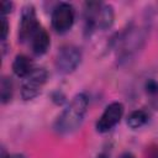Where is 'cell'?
<instances>
[{
  "mask_svg": "<svg viewBox=\"0 0 158 158\" xmlns=\"http://www.w3.org/2000/svg\"><path fill=\"white\" fill-rule=\"evenodd\" d=\"M81 60V51L73 44L63 46L56 57V67L58 72L69 74L77 69Z\"/></svg>",
  "mask_w": 158,
  "mask_h": 158,
  "instance_id": "277c9868",
  "label": "cell"
},
{
  "mask_svg": "<svg viewBox=\"0 0 158 158\" xmlns=\"http://www.w3.org/2000/svg\"><path fill=\"white\" fill-rule=\"evenodd\" d=\"M144 42V32L141 27H130L127 28L123 35L120 38V47H118V52H120V58L127 59L130 56H132L137 49L141 48V46Z\"/></svg>",
  "mask_w": 158,
  "mask_h": 158,
  "instance_id": "3957f363",
  "label": "cell"
},
{
  "mask_svg": "<svg viewBox=\"0 0 158 158\" xmlns=\"http://www.w3.org/2000/svg\"><path fill=\"white\" fill-rule=\"evenodd\" d=\"M148 114L144 110H135L132 111L127 117V125L132 130H137L147 123L148 121Z\"/></svg>",
  "mask_w": 158,
  "mask_h": 158,
  "instance_id": "8fae6325",
  "label": "cell"
},
{
  "mask_svg": "<svg viewBox=\"0 0 158 158\" xmlns=\"http://www.w3.org/2000/svg\"><path fill=\"white\" fill-rule=\"evenodd\" d=\"M12 70L14 73L20 77V78H26L28 77L33 70V62L31 60V58H28L25 54H19L15 57L14 62H12Z\"/></svg>",
  "mask_w": 158,
  "mask_h": 158,
  "instance_id": "30bf717a",
  "label": "cell"
},
{
  "mask_svg": "<svg viewBox=\"0 0 158 158\" xmlns=\"http://www.w3.org/2000/svg\"><path fill=\"white\" fill-rule=\"evenodd\" d=\"M151 158H158V149H156L154 153L151 154Z\"/></svg>",
  "mask_w": 158,
  "mask_h": 158,
  "instance_id": "ac0fdd59",
  "label": "cell"
},
{
  "mask_svg": "<svg viewBox=\"0 0 158 158\" xmlns=\"http://www.w3.org/2000/svg\"><path fill=\"white\" fill-rule=\"evenodd\" d=\"M146 89H147V93L152 96H158V83L154 81V80H149L146 85Z\"/></svg>",
  "mask_w": 158,
  "mask_h": 158,
  "instance_id": "4fadbf2b",
  "label": "cell"
},
{
  "mask_svg": "<svg viewBox=\"0 0 158 158\" xmlns=\"http://www.w3.org/2000/svg\"><path fill=\"white\" fill-rule=\"evenodd\" d=\"M40 27V23L36 17V11L32 5H26L21 11V21H20V31L19 37L21 42L26 40H31L35 31Z\"/></svg>",
  "mask_w": 158,
  "mask_h": 158,
  "instance_id": "ba28073f",
  "label": "cell"
},
{
  "mask_svg": "<svg viewBox=\"0 0 158 158\" xmlns=\"http://www.w3.org/2000/svg\"><path fill=\"white\" fill-rule=\"evenodd\" d=\"M12 9V2L10 1H2L1 2V16H5L6 14H9Z\"/></svg>",
  "mask_w": 158,
  "mask_h": 158,
  "instance_id": "9a60e30c",
  "label": "cell"
},
{
  "mask_svg": "<svg viewBox=\"0 0 158 158\" xmlns=\"http://www.w3.org/2000/svg\"><path fill=\"white\" fill-rule=\"evenodd\" d=\"M74 23V9L68 2L58 4L52 12V27L59 32H67Z\"/></svg>",
  "mask_w": 158,
  "mask_h": 158,
  "instance_id": "8992f818",
  "label": "cell"
},
{
  "mask_svg": "<svg viewBox=\"0 0 158 158\" xmlns=\"http://www.w3.org/2000/svg\"><path fill=\"white\" fill-rule=\"evenodd\" d=\"M123 115V105L121 102H112L106 106L105 111L100 116V118L96 122V130L98 132H107L112 127H115L121 117Z\"/></svg>",
  "mask_w": 158,
  "mask_h": 158,
  "instance_id": "52a82bcc",
  "label": "cell"
},
{
  "mask_svg": "<svg viewBox=\"0 0 158 158\" xmlns=\"http://www.w3.org/2000/svg\"><path fill=\"white\" fill-rule=\"evenodd\" d=\"M0 158H11V157H10V156H9V154H7V153H6L4 149H1V154H0Z\"/></svg>",
  "mask_w": 158,
  "mask_h": 158,
  "instance_id": "e0dca14e",
  "label": "cell"
},
{
  "mask_svg": "<svg viewBox=\"0 0 158 158\" xmlns=\"http://www.w3.org/2000/svg\"><path fill=\"white\" fill-rule=\"evenodd\" d=\"M7 32H9V23H7V20H6L5 16H1V41H5V40H6Z\"/></svg>",
  "mask_w": 158,
  "mask_h": 158,
  "instance_id": "5bb4252c",
  "label": "cell"
},
{
  "mask_svg": "<svg viewBox=\"0 0 158 158\" xmlns=\"http://www.w3.org/2000/svg\"><path fill=\"white\" fill-rule=\"evenodd\" d=\"M48 78V73L44 68H36L28 77L25 78L21 86V96L23 100H31L36 98L44 86Z\"/></svg>",
  "mask_w": 158,
  "mask_h": 158,
  "instance_id": "5b68a950",
  "label": "cell"
},
{
  "mask_svg": "<svg viewBox=\"0 0 158 158\" xmlns=\"http://www.w3.org/2000/svg\"><path fill=\"white\" fill-rule=\"evenodd\" d=\"M118 158H136V157H135L132 153H130V152H125V153H122Z\"/></svg>",
  "mask_w": 158,
  "mask_h": 158,
  "instance_id": "2e32d148",
  "label": "cell"
},
{
  "mask_svg": "<svg viewBox=\"0 0 158 158\" xmlns=\"http://www.w3.org/2000/svg\"><path fill=\"white\" fill-rule=\"evenodd\" d=\"M84 15L88 31H93L95 28L106 30L114 22V9L111 5L107 4H101L96 1L85 2Z\"/></svg>",
  "mask_w": 158,
  "mask_h": 158,
  "instance_id": "7a4b0ae2",
  "label": "cell"
},
{
  "mask_svg": "<svg viewBox=\"0 0 158 158\" xmlns=\"http://www.w3.org/2000/svg\"><path fill=\"white\" fill-rule=\"evenodd\" d=\"M98 158H107V156H105V154H100Z\"/></svg>",
  "mask_w": 158,
  "mask_h": 158,
  "instance_id": "ffe728a7",
  "label": "cell"
},
{
  "mask_svg": "<svg viewBox=\"0 0 158 158\" xmlns=\"http://www.w3.org/2000/svg\"><path fill=\"white\" fill-rule=\"evenodd\" d=\"M0 98H1V102L6 104L11 100L12 98V81L10 78L4 77L1 79V84H0Z\"/></svg>",
  "mask_w": 158,
  "mask_h": 158,
  "instance_id": "7c38bea8",
  "label": "cell"
},
{
  "mask_svg": "<svg viewBox=\"0 0 158 158\" xmlns=\"http://www.w3.org/2000/svg\"><path fill=\"white\" fill-rule=\"evenodd\" d=\"M89 105V99L85 94L80 93L77 94L69 105L63 110V112L59 115L57 122H56V128L59 133L67 135L72 133L75 130L80 127V125L84 121L86 110Z\"/></svg>",
  "mask_w": 158,
  "mask_h": 158,
  "instance_id": "6da1fadb",
  "label": "cell"
},
{
  "mask_svg": "<svg viewBox=\"0 0 158 158\" xmlns=\"http://www.w3.org/2000/svg\"><path fill=\"white\" fill-rule=\"evenodd\" d=\"M11 158H25V157H23L22 154H12Z\"/></svg>",
  "mask_w": 158,
  "mask_h": 158,
  "instance_id": "d6986e66",
  "label": "cell"
},
{
  "mask_svg": "<svg viewBox=\"0 0 158 158\" xmlns=\"http://www.w3.org/2000/svg\"><path fill=\"white\" fill-rule=\"evenodd\" d=\"M49 36L47 33V31L43 28V27H38L35 33L32 35L31 37V48H32V52L37 56H41V54H44L47 52V49L49 48Z\"/></svg>",
  "mask_w": 158,
  "mask_h": 158,
  "instance_id": "9c48e42d",
  "label": "cell"
}]
</instances>
